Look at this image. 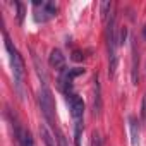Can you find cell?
<instances>
[{
	"instance_id": "obj_6",
	"label": "cell",
	"mask_w": 146,
	"mask_h": 146,
	"mask_svg": "<svg viewBox=\"0 0 146 146\" xmlns=\"http://www.w3.org/2000/svg\"><path fill=\"white\" fill-rule=\"evenodd\" d=\"M67 103L70 108V115L74 119V124H83V120H84V102H83V98L76 93H70V95H67Z\"/></svg>"
},
{
	"instance_id": "obj_2",
	"label": "cell",
	"mask_w": 146,
	"mask_h": 146,
	"mask_svg": "<svg viewBox=\"0 0 146 146\" xmlns=\"http://www.w3.org/2000/svg\"><path fill=\"white\" fill-rule=\"evenodd\" d=\"M4 41H5V50H7L9 58H11V67H12L14 81H16L17 88H21L23 79H24V60H23L19 50L12 45V41H11V38L7 36V33H4Z\"/></svg>"
},
{
	"instance_id": "obj_13",
	"label": "cell",
	"mask_w": 146,
	"mask_h": 146,
	"mask_svg": "<svg viewBox=\"0 0 146 146\" xmlns=\"http://www.w3.org/2000/svg\"><path fill=\"white\" fill-rule=\"evenodd\" d=\"M91 146H103V139H102L100 132H96V131L91 134Z\"/></svg>"
},
{
	"instance_id": "obj_5",
	"label": "cell",
	"mask_w": 146,
	"mask_h": 146,
	"mask_svg": "<svg viewBox=\"0 0 146 146\" xmlns=\"http://www.w3.org/2000/svg\"><path fill=\"white\" fill-rule=\"evenodd\" d=\"M35 7V21L36 23H46L52 17L57 16V5L53 2H33Z\"/></svg>"
},
{
	"instance_id": "obj_8",
	"label": "cell",
	"mask_w": 146,
	"mask_h": 146,
	"mask_svg": "<svg viewBox=\"0 0 146 146\" xmlns=\"http://www.w3.org/2000/svg\"><path fill=\"white\" fill-rule=\"evenodd\" d=\"M102 107H103V103H102V86H100V79L96 76L95 81H93V98H91V110H93L95 117H98L102 113Z\"/></svg>"
},
{
	"instance_id": "obj_12",
	"label": "cell",
	"mask_w": 146,
	"mask_h": 146,
	"mask_svg": "<svg viewBox=\"0 0 146 146\" xmlns=\"http://www.w3.org/2000/svg\"><path fill=\"white\" fill-rule=\"evenodd\" d=\"M112 5H113L112 2H102V5H100V7H102V17H103L105 21L108 19V14H112V12H110V11H112Z\"/></svg>"
},
{
	"instance_id": "obj_16",
	"label": "cell",
	"mask_w": 146,
	"mask_h": 146,
	"mask_svg": "<svg viewBox=\"0 0 146 146\" xmlns=\"http://www.w3.org/2000/svg\"><path fill=\"white\" fill-rule=\"evenodd\" d=\"M141 119L146 124V95L143 96V105H141Z\"/></svg>"
},
{
	"instance_id": "obj_11",
	"label": "cell",
	"mask_w": 146,
	"mask_h": 146,
	"mask_svg": "<svg viewBox=\"0 0 146 146\" xmlns=\"http://www.w3.org/2000/svg\"><path fill=\"white\" fill-rule=\"evenodd\" d=\"M129 127H131V141L132 146H139V125H137V119L136 117H129Z\"/></svg>"
},
{
	"instance_id": "obj_3",
	"label": "cell",
	"mask_w": 146,
	"mask_h": 146,
	"mask_svg": "<svg viewBox=\"0 0 146 146\" xmlns=\"http://www.w3.org/2000/svg\"><path fill=\"white\" fill-rule=\"evenodd\" d=\"M38 102H40V108H41V113H43L45 120L55 131L57 129V125H55V102H53L52 91L46 84H41L40 93H38Z\"/></svg>"
},
{
	"instance_id": "obj_9",
	"label": "cell",
	"mask_w": 146,
	"mask_h": 146,
	"mask_svg": "<svg viewBox=\"0 0 146 146\" xmlns=\"http://www.w3.org/2000/svg\"><path fill=\"white\" fill-rule=\"evenodd\" d=\"M48 64H50L55 70L62 72V70L65 69V55H64L58 48H53V50L50 52V55H48Z\"/></svg>"
},
{
	"instance_id": "obj_10",
	"label": "cell",
	"mask_w": 146,
	"mask_h": 146,
	"mask_svg": "<svg viewBox=\"0 0 146 146\" xmlns=\"http://www.w3.org/2000/svg\"><path fill=\"white\" fill-rule=\"evenodd\" d=\"M40 136H41V139H43V143H45V146H58V143H57V137H53V134L48 131V127L46 125H40Z\"/></svg>"
},
{
	"instance_id": "obj_17",
	"label": "cell",
	"mask_w": 146,
	"mask_h": 146,
	"mask_svg": "<svg viewBox=\"0 0 146 146\" xmlns=\"http://www.w3.org/2000/svg\"><path fill=\"white\" fill-rule=\"evenodd\" d=\"M125 36H127V29H125V28H120V35H119V43H124V41H125Z\"/></svg>"
},
{
	"instance_id": "obj_4",
	"label": "cell",
	"mask_w": 146,
	"mask_h": 146,
	"mask_svg": "<svg viewBox=\"0 0 146 146\" xmlns=\"http://www.w3.org/2000/svg\"><path fill=\"white\" fill-rule=\"evenodd\" d=\"M84 74V69L83 67H65L62 72H60V76H58V88L64 91V95H70V93H74L72 91V83H74V79L78 76Z\"/></svg>"
},
{
	"instance_id": "obj_18",
	"label": "cell",
	"mask_w": 146,
	"mask_h": 146,
	"mask_svg": "<svg viewBox=\"0 0 146 146\" xmlns=\"http://www.w3.org/2000/svg\"><path fill=\"white\" fill-rule=\"evenodd\" d=\"M144 38H146V26H144Z\"/></svg>"
},
{
	"instance_id": "obj_1",
	"label": "cell",
	"mask_w": 146,
	"mask_h": 146,
	"mask_svg": "<svg viewBox=\"0 0 146 146\" xmlns=\"http://www.w3.org/2000/svg\"><path fill=\"white\" fill-rule=\"evenodd\" d=\"M117 45H119V36H117V17L115 14H110L107 19V50H108V76L115 74L117 69Z\"/></svg>"
},
{
	"instance_id": "obj_7",
	"label": "cell",
	"mask_w": 146,
	"mask_h": 146,
	"mask_svg": "<svg viewBox=\"0 0 146 146\" xmlns=\"http://www.w3.org/2000/svg\"><path fill=\"white\" fill-rule=\"evenodd\" d=\"M11 122H12V125H14V137H16L17 144H19V146H35V139H33L31 132H29L28 129H24V127L17 122L16 117H11Z\"/></svg>"
},
{
	"instance_id": "obj_15",
	"label": "cell",
	"mask_w": 146,
	"mask_h": 146,
	"mask_svg": "<svg viewBox=\"0 0 146 146\" xmlns=\"http://www.w3.org/2000/svg\"><path fill=\"white\" fill-rule=\"evenodd\" d=\"M16 7H17V17H19V23H23V19H24V7H23V4H19V2H16Z\"/></svg>"
},
{
	"instance_id": "obj_14",
	"label": "cell",
	"mask_w": 146,
	"mask_h": 146,
	"mask_svg": "<svg viewBox=\"0 0 146 146\" xmlns=\"http://www.w3.org/2000/svg\"><path fill=\"white\" fill-rule=\"evenodd\" d=\"M55 134H57V143H58V146H69V144H67V141H65V136L58 131V127L55 129Z\"/></svg>"
}]
</instances>
